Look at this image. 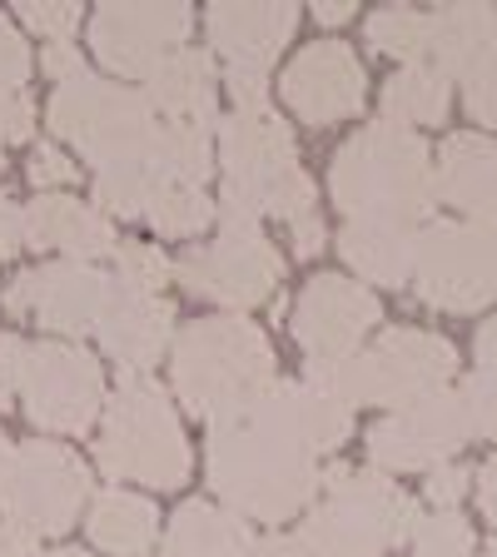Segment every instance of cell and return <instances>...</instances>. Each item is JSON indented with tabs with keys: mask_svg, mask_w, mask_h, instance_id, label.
<instances>
[{
	"mask_svg": "<svg viewBox=\"0 0 497 557\" xmlns=\"http://www.w3.org/2000/svg\"><path fill=\"white\" fill-rule=\"evenodd\" d=\"M348 404L309 379H274L264 394L209 423V487L244 522H289L319 498V458L348 443Z\"/></svg>",
	"mask_w": 497,
	"mask_h": 557,
	"instance_id": "cell-1",
	"label": "cell"
},
{
	"mask_svg": "<svg viewBox=\"0 0 497 557\" xmlns=\"http://www.w3.org/2000/svg\"><path fill=\"white\" fill-rule=\"evenodd\" d=\"M328 195L348 220L418 224L438 205V170L428 139L403 125H363L328 164Z\"/></svg>",
	"mask_w": 497,
	"mask_h": 557,
	"instance_id": "cell-2",
	"label": "cell"
},
{
	"mask_svg": "<svg viewBox=\"0 0 497 557\" xmlns=\"http://www.w3.org/2000/svg\"><path fill=\"white\" fill-rule=\"evenodd\" d=\"M170 369L174 398L204 423L249 404L278 379L264 329L249 324L244 313H214L185 324L170 344Z\"/></svg>",
	"mask_w": 497,
	"mask_h": 557,
	"instance_id": "cell-3",
	"label": "cell"
},
{
	"mask_svg": "<svg viewBox=\"0 0 497 557\" xmlns=\"http://www.w3.org/2000/svg\"><path fill=\"white\" fill-rule=\"evenodd\" d=\"M418 508L378 468H324V503L299 522L303 557H383L413 537Z\"/></svg>",
	"mask_w": 497,
	"mask_h": 557,
	"instance_id": "cell-4",
	"label": "cell"
},
{
	"mask_svg": "<svg viewBox=\"0 0 497 557\" xmlns=\"http://www.w3.org/2000/svg\"><path fill=\"white\" fill-rule=\"evenodd\" d=\"M95 463L115 483H150L160 493L189 483L195 453L164 383H154L150 373H120L115 394L104 398Z\"/></svg>",
	"mask_w": 497,
	"mask_h": 557,
	"instance_id": "cell-5",
	"label": "cell"
},
{
	"mask_svg": "<svg viewBox=\"0 0 497 557\" xmlns=\"http://www.w3.org/2000/svg\"><path fill=\"white\" fill-rule=\"evenodd\" d=\"M214 160L224 170V189L254 205L264 220H303L319 209V189L299 164L294 129L274 110H229L214 129Z\"/></svg>",
	"mask_w": 497,
	"mask_h": 557,
	"instance_id": "cell-6",
	"label": "cell"
},
{
	"mask_svg": "<svg viewBox=\"0 0 497 557\" xmlns=\"http://www.w3.org/2000/svg\"><path fill=\"white\" fill-rule=\"evenodd\" d=\"M458 373V348L428 329H388L378 344L359 348L344 363H309L303 379L334 394L338 404H418L448 388Z\"/></svg>",
	"mask_w": 497,
	"mask_h": 557,
	"instance_id": "cell-7",
	"label": "cell"
},
{
	"mask_svg": "<svg viewBox=\"0 0 497 557\" xmlns=\"http://www.w3.org/2000/svg\"><path fill=\"white\" fill-rule=\"evenodd\" d=\"M46 120L95 170L145 160L154 145V129H160V115H154V104L145 100V90L104 81V75H90V70H85L80 81L60 85V90L50 95Z\"/></svg>",
	"mask_w": 497,
	"mask_h": 557,
	"instance_id": "cell-8",
	"label": "cell"
},
{
	"mask_svg": "<svg viewBox=\"0 0 497 557\" xmlns=\"http://www.w3.org/2000/svg\"><path fill=\"white\" fill-rule=\"evenodd\" d=\"M90 503V468L65 443H11L5 473H0V512L5 522L25 528L35 537H60L80 522V508Z\"/></svg>",
	"mask_w": 497,
	"mask_h": 557,
	"instance_id": "cell-9",
	"label": "cell"
},
{
	"mask_svg": "<svg viewBox=\"0 0 497 557\" xmlns=\"http://www.w3.org/2000/svg\"><path fill=\"white\" fill-rule=\"evenodd\" d=\"M418 299L438 313H477L497 304V224L438 220L418 234Z\"/></svg>",
	"mask_w": 497,
	"mask_h": 557,
	"instance_id": "cell-10",
	"label": "cell"
},
{
	"mask_svg": "<svg viewBox=\"0 0 497 557\" xmlns=\"http://www.w3.org/2000/svg\"><path fill=\"white\" fill-rule=\"evenodd\" d=\"M21 408L40 433H90L104 413V373L100 359L80 344L46 338L30 344L21 373Z\"/></svg>",
	"mask_w": 497,
	"mask_h": 557,
	"instance_id": "cell-11",
	"label": "cell"
},
{
	"mask_svg": "<svg viewBox=\"0 0 497 557\" xmlns=\"http://www.w3.org/2000/svg\"><path fill=\"white\" fill-rule=\"evenodd\" d=\"M174 278L185 284L195 299L224 304V309L244 313L274 299L278 278H284V255L278 244H269L264 230L254 234H220L209 244H189L174 259Z\"/></svg>",
	"mask_w": 497,
	"mask_h": 557,
	"instance_id": "cell-12",
	"label": "cell"
},
{
	"mask_svg": "<svg viewBox=\"0 0 497 557\" xmlns=\"http://www.w3.org/2000/svg\"><path fill=\"white\" fill-rule=\"evenodd\" d=\"M195 11L185 0H110L90 15V46L110 75L145 81L164 55L189 46Z\"/></svg>",
	"mask_w": 497,
	"mask_h": 557,
	"instance_id": "cell-13",
	"label": "cell"
},
{
	"mask_svg": "<svg viewBox=\"0 0 497 557\" xmlns=\"http://www.w3.org/2000/svg\"><path fill=\"white\" fill-rule=\"evenodd\" d=\"M468 438L473 433H468L458 388H438V394L418 398V404L388 413L383 423H373L369 458L378 473H433V468L452 463Z\"/></svg>",
	"mask_w": 497,
	"mask_h": 557,
	"instance_id": "cell-14",
	"label": "cell"
},
{
	"mask_svg": "<svg viewBox=\"0 0 497 557\" xmlns=\"http://www.w3.org/2000/svg\"><path fill=\"white\" fill-rule=\"evenodd\" d=\"M110 294V278L95 264H75V259H55V264L25 269L21 278H11V289L0 294L11 319H35L40 329L60 334L65 344L95 334Z\"/></svg>",
	"mask_w": 497,
	"mask_h": 557,
	"instance_id": "cell-15",
	"label": "cell"
},
{
	"mask_svg": "<svg viewBox=\"0 0 497 557\" xmlns=\"http://www.w3.org/2000/svg\"><path fill=\"white\" fill-rule=\"evenodd\" d=\"M383 319V304L369 284H353L344 274H319L294 304V344L309 354V363H344L359 354L363 334Z\"/></svg>",
	"mask_w": 497,
	"mask_h": 557,
	"instance_id": "cell-16",
	"label": "cell"
},
{
	"mask_svg": "<svg viewBox=\"0 0 497 557\" xmlns=\"http://www.w3.org/2000/svg\"><path fill=\"white\" fill-rule=\"evenodd\" d=\"M363 60L344 46V40H313L284 65L278 75V95L303 125H338V120L363 110Z\"/></svg>",
	"mask_w": 497,
	"mask_h": 557,
	"instance_id": "cell-17",
	"label": "cell"
},
{
	"mask_svg": "<svg viewBox=\"0 0 497 557\" xmlns=\"http://www.w3.org/2000/svg\"><path fill=\"white\" fill-rule=\"evenodd\" d=\"M174 324H179V313H174V304L164 294H135L110 278L95 338L125 373H150L164 359V348L174 344V334H179Z\"/></svg>",
	"mask_w": 497,
	"mask_h": 557,
	"instance_id": "cell-18",
	"label": "cell"
},
{
	"mask_svg": "<svg viewBox=\"0 0 497 557\" xmlns=\"http://www.w3.org/2000/svg\"><path fill=\"white\" fill-rule=\"evenodd\" d=\"M209 46L224 55L229 70H249V75H269L278 50L299 30V5L278 0V5H244V0H220L204 11Z\"/></svg>",
	"mask_w": 497,
	"mask_h": 557,
	"instance_id": "cell-19",
	"label": "cell"
},
{
	"mask_svg": "<svg viewBox=\"0 0 497 557\" xmlns=\"http://www.w3.org/2000/svg\"><path fill=\"white\" fill-rule=\"evenodd\" d=\"M25 244L30 249H65L75 264H95V259L115 255L120 234L115 220H104L95 205L75 195H35L25 205Z\"/></svg>",
	"mask_w": 497,
	"mask_h": 557,
	"instance_id": "cell-20",
	"label": "cell"
},
{
	"mask_svg": "<svg viewBox=\"0 0 497 557\" xmlns=\"http://www.w3.org/2000/svg\"><path fill=\"white\" fill-rule=\"evenodd\" d=\"M433 170H438L443 205H458L468 220L497 224V139L493 135H448Z\"/></svg>",
	"mask_w": 497,
	"mask_h": 557,
	"instance_id": "cell-21",
	"label": "cell"
},
{
	"mask_svg": "<svg viewBox=\"0 0 497 557\" xmlns=\"http://www.w3.org/2000/svg\"><path fill=\"white\" fill-rule=\"evenodd\" d=\"M145 100L154 104L160 120H199L214 125V100H220V65L199 46H185L164 55L160 65L145 75Z\"/></svg>",
	"mask_w": 497,
	"mask_h": 557,
	"instance_id": "cell-22",
	"label": "cell"
},
{
	"mask_svg": "<svg viewBox=\"0 0 497 557\" xmlns=\"http://www.w3.org/2000/svg\"><path fill=\"white\" fill-rule=\"evenodd\" d=\"M487 55H497V5H438L428 11V55L423 65L443 81H468Z\"/></svg>",
	"mask_w": 497,
	"mask_h": 557,
	"instance_id": "cell-23",
	"label": "cell"
},
{
	"mask_svg": "<svg viewBox=\"0 0 497 557\" xmlns=\"http://www.w3.org/2000/svg\"><path fill=\"white\" fill-rule=\"evenodd\" d=\"M85 533L110 557H150L160 547V508L129 487H104L90 498Z\"/></svg>",
	"mask_w": 497,
	"mask_h": 557,
	"instance_id": "cell-24",
	"label": "cell"
},
{
	"mask_svg": "<svg viewBox=\"0 0 497 557\" xmlns=\"http://www.w3.org/2000/svg\"><path fill=\"white\" fill-rule=\"evenodd\" d=\"M338 255L369 284H408L418 264V230L388 220H348L338 230Z\"/></svg>",
	"mask_w": 497,
	"mask_h": 557,
	"instance_id": "cell-25",
	"label": "cell"
},
{
	"mask_svg": "<svg viewBox=\"0 0 497 557\" xmlns=\"http://www.w3.org/2000/svg\"><path fill=\"white\" fill-rule=\"evenodd\" d=\"M254 537V528L224 503H185L160 537V557H234Z\"/></svg>",
	"mask_w": 497,
	"mask_h": 557,
	"instance_id": "cell-26",
	"label": "cell"
},
{
	"mask_svg": "<svg viewBox=\"0 0 497 557\" xmlns=\"http://www.w3.org/2000/svg\"><path fill=\"white\" fill-rule=\"evenodd\" d=\"M214 125H199V120H160L154 129V145H150V160L170 174L174 185H195L204 189V180L214 174Z\"/></svg>",
	"mask_w": 497,
	"mask_h": 557,
	"instance_id": "cell-27",
	"label": "cell"
},
{
	"mask_svg": "<svg viewBox=\"0 0 497 557\" xmlns=\"http://www.w3.org/2000/svg\"><path fill=\"white\" fill-rule=\"evenodd\" d=\"M164 189H174V180L145 154V160L110 164V170L95 174V209L104 220H145Z\"/></svg>",
	"mask_w": 497,
	"mask_h": 557,
	"instance_id": "cell-28",
	"label": "cell"
},
{
	"mask_svg": "<svg viewBox=\"0 0 497 557\" xmlns=\"http://www.w3.org/2000/svg\"><path fill=\"white\" fill-rule=\"evenodd\" d=\"M448 104H452L448 81L428 65H403L383 85V120H388V125H403V129L443 125V120H448Z\"/></svg>",
	"mask_w": 497,
	"mask_h": 557,
	"instance_id": "cell-29",
	"label": "cell"
},
{
	"mask_svg": "<svg viewBox=\"0 0 497 557\" xmlns=\"http://www.w3.org/2000/svg\"><path fill=\"white\" fill-rule=\"evenodd\" d=\"M363 35L378 55H394L403 65H423L428 55V11H413V5H383L363 21Z\"/></svg>",
	"mask_w": 497,
	"mask_h": 557,
	"instance_id": "cell-30",
	"label": "cell"
},
{
	"mask_svg": "<svg viewBox=\"0 0 497 557\" xmlns=\"http://www.w3.org/2000/svg\"><path fill=\"white\" fill-rule=\"evenodd\" d=\"M145 220H150V230L164 234V239H195L199 230L214 224V199L195 185H174L154 199Z\"/></svg>",
	"mask_w": 497,
	"mask_h": 557,
	"instance_id": "cell-31",
	"label": "cell"
},
{
	"mask_svg": "<svg viewBox=\"0 0 497 557\" xmlns=\"http://www.w3.org/2000/svg\"><path fill=\"white\" fill-rule=\"evenodd\" d=\"M408 547L413 557H473V528L458 508H433L418 518Z\"/></svg>",
	"mask_w": 497,
	"mask_h": 557,
	"instance_id": "cell-32",
	"label": "cell"
},
{
	"mask_svg": "<svg viewBox=\"0 0 497 557\" xmlns=\"http://www.w3.org/2000/svg\"><path fill=\"white\" fill-rule=\"evenodd\" d=\"M174 264L164 259L160 244H139V239H120L115 249V284L120 289H135V294H160L170 284Z\"/></svg>",
	"mask_w": 497,
	"mask_h": 557,
	"instance_id": "cell-33",
	"label": "cell"
},
{
	"mask_svg": "<svg viewBox=\"0 0 497 557\" xmlns=\"http://www.w3.org/2000/svg\"><path fill=\"white\" fill-rule=\"evenodd\" d=\"M21 25L50 35V40H70L80 30V5H70V0H21Z\"/></svg>",
	"mask_w": 497,
	"mask_h": 557,
	"instance_id": "cell-34",
	"label": "cell"
},
{
	"mask_svg": "<svg viewBox=\"0 0 497 557\" xmlns=\"http://www.w3.org/2000/svg\"><path fill=\"white\" fill-rule=\"evenodd\" d=\"M30 46H25V35L15 30L5 15H0V95H15L25 90V81H30Z\"/></svg>",
	"mask_w": 497,
	"mask_h": 557,
	"instance_id": "cell-35",
	"label": "cell"
},
{
	"mask_svg": "<svg viewBox=\"0 0 497 557\" xmlns=\"http://www.w3.org/2000/svg\"><path fill=\"white\" fill-rule=\"evenodd\" d=\"M458 398H463L468 433H473V438H497V383L473 373V379L458 388Z\"/></svg>",
	"mask_w": 497,
	"mask_h": 557,
	"instance_id": "cell-36",
	"label": "cell"
},
{
	"mask_svg": "<svg viewBox=\"0 0 497 557\" xmlns=\"http://www.w3.org/2000/svg\"><path fill=\"white\" fill-rule=\"evenodd\" d=\"M463 104H468V115H473L477 125L497 129V55H487L483 65L463 81Z\"/></svg>",
	"mask_w": 497,
	"mask_h": 557,
	"instance_id": "cell-37",
	"label": "cell"
},
{
	"mask_svg": "<svg viewBox=\"0 0 497 557\" xmlns=\"http://www.w3.org/2000/svg\"><path fill=\"white\" fill-rule=\"evenodd\" d=\"M30 185L40 189V195H50V189H60V185H75L80 180V164L70 160L65 150H55V145H40V150L30 154Z\"/></svg>",
	"mask_w": 497,
	"mask_h": 557,
	"instance_id": "cell-38",
	"label": "cell"
},
{
	"mask_svg": "<svg viewBox=\"0 0 497 557\" xmlns=\"http://www.w3.org/2000/svg\"><path fill=\"white\" fill-rule=\"evenodd\" d=\"M25 354H30V344H25L21 334H5V329H0V413L21 404Z\"/></svg>",
	"mask_w": 497,
	"mask_h": 557,
	"instance_id": "cell-39",
	"label": "cell"
},
{
	"mask_svg": "<svg viewBox=\"0 0 497 557\" xmlns=\"http://www.w3.org/2000/svg\"><path fill=\"white\" fill-rule=\"evenodd\" d=\"M468 487H473V468L463 463H443L428 473V483H423V498L433 503V508H458V503L468 498Z\"/></svg>",
	"mask_w": 497,
	"mask_h": 557,
	"instance_id": "cell-40",
	"label": "cell"
},
{
	"mask_svg": "<svg viewBox=\"0 0 497 557\" xmlns=\"http://www.w3.org/2000/svg\"><path fill=\"white\" fill-rule=\"evenodd\" d=\"M35 135V100L25 90L0 95V145H21Z\"/></svg>",
	"mask_w": 497,
	"mask_h": 557,
	"instance_id": "cell-41",
	"label": "cell"
},
{
	"mask_svg": "<svg viewBox=\"0 0 497 557\" xmlns=\"http://www.w3.org/2000/svg\"><path fill=\"white\" fill-rule=\"evenodd\" d=\"M40 70H46L55 85H70L85 75V55L80 46H70V40H50L46 50H40Z\"/></svg>",
	"mask_w": 497,
	"mask_h": 557,
	"instance_id": "cell-42",
	"label": "cell"
},
{
	"mask_svg": "<svg viewBox=\"0 0 497 557\" xmlns=\"http://www.w3.org/2000/svg\"><path fill=\"white\" fill-rule=\"evenodd\" d=\"M25 249V209L0 195V264Z\"/></svg>",
	"mask_w": 497,
	"mask_h": 557,
	"instance_id": "cell-43",
	"label": "cell"
},
{
	"mask_svg": "<svg viewBox=\"0 0 497 557\" xmlns=\"http://www.w3.org/2000/svg\"><path fill=\"white\" fill-rule=\"evenodd\" d=\"M234 557H303L299 537H284V533H254L249 543L239 547Z\"/></svg>",
	"mask_w": 497,
	"mask_h": 557,
	"instance_id": "cell-44",
	"label": "cell"
},
{
	"mask_svg": "<svg viewBox=\"0 0 497 557\" xmlns=\"http://www.w3.org/2000/svg\"><path fill=\"white\" fill-rule=\"evenodd\" d=\"M289 244H294V255L299 259H313L319 249H324V220H319V209L289 224Z\"/></svg>",
	"mask_w": 497,
	"mask_h": 557,
	"instance_id": "cell-45",
	"label": "cell"
},
{
	"mask_svg": "<svg viewBox=\"0 0 497 557\" xmlns=\"http://www.w3.org/2000/svg\"><path fill=\"white\" fill-rule=\"evenodd\" d=\"M0 557H46L40 553V537L15 528V522H0Z\"/></svg>",
	"mask_w": 497,
	"mask_h": 557,
	"instance_id": "cell-46",
	"label": "cell"
},
{
	"mask_svg": "<svg viewBox=\"0 0 497 557\" xmlns=\"http://www.w3.org/2000/svg\"><path fill=\"white\" fill-rule=\"evenodd\" d=\"M473 354H477V379L497 383V319H487V324L477 329Z\"/></svg>",
	"mask_w": 497,
	"mask_h": 557,
	"instance_id": "cell-47",
	"label": "cell"
},
{
	"mask_svg": "<svg viewBox=\"0 0 497 557\" xmlns=\"http://www.w3.org/2000/svg\"><path fill=\"white\" fill-rule=\"evenodd\" d=\"M473 483H477V508H483V518L497 528V453L483 463V473H473Z\"/></svg>",
	"mask_w": 497,
	"mask_h": 557,
	"instance_id": "cell-48",
	"label": "cell"
},
{
	"mask_svg": "<svg viewBox=\"0 0 497 557\" xmlns=\"http://www.w3.org/2000/svg\"><path fill=\"white\" fill-rule=\"evenodd\" d=\"M313 15H319V25H344L353 21V5L348 0H324V5H313Z\"/></svg>",
	"mask_w": 497,
	"mask_h": 557,
	"instance_id": "cell-49",
	"label": "cell"
},
{
	"mask_svg": "<svg viewBox=\"0 0 497 557\" xmlns=\"http://www.w3.org/2000/svg\"><path fill=\"white\" fill-rule=\"evenodd\" d=\"M5 458H11V438H5V429H0V473H5Z\"/></svg>",
	"mask_w": 497,
	"mask_h": 557,
	"instance_id": "cell-50",
	"label": "cell"
},
{
	"mask_svg": "<svg viewBox=\"0 0 497 557\" xmlns=\"http://www.w3.org/2000/svg\"><path fill=\"white\" fill-rule=\"evenodd\" d=\"M46 557H95V553H80V547H55V553H46Z\"/></svg>",
	"mask_w": 497,
	"mask_h": 557,
	"instance_id": "cell-51",
	"label": "cell"
},
{
	"mask_svg": "<svg viewBox=\"0 0 497 557\" xmlns=\"http://www.w3.org/2000/svg\"><path fill=\"white\" fill-rule=\"evenodd\" d=\"M477 557H497V537H493V543H487V547H483V553H477Z\"/></svg>",
	"mask_w": 497,
	"mask_h": 557,
	"instance_id": "cell-52",
	"label": "cell"
},
{
	"mask_svg": "<svg viewBox=\"0 0 497 557\" xmlns=\"http://www.w3.org/2000/svg\"><path fill=\"white\" fill-rule=\"evenodd\" d=\"M0 170H5V145H0Z\"/></svg>",
	"mask_w": 497,
	"mask_h": 557,
	"instance_id": "cell-53",
	"label": "cell"
}]
</instances>
